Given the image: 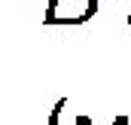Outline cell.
<instances>
[{
    "label": "cell",
    "instance_id": "cell-1",
    "mask_svg": "<svg viewBox=\"0 0 131 125\" xmlns=\"http://www.w3.org/2000/svg\"><path fill=\"white\" fill-rule=\"evenodd\" d=\"M98 12V0H49L43 22L46 25H82Z\"/></svg>",
    "mask_w": 131,
    "mask_h": 125
},
{
    "label": "cell",
    "instance_id": "cell-2",
    "mask_svg": "<svg viewBox=\"0 0 131 125\" xmlns=\"http://www.w3.org/2000/svg\"><path fill=\"white\" fill-rule=\"evenodd\" d=\"M64 107H67V98H61V101L55 104V110L49 113V122H46V125H58V116H61V110H64Z\"/></svg>",
    "mask_w": 131,
    "mask_h": 125
},
{
    "label": "cell",
    "instance_id": "cell-3",
    "mask_svg": "<svg viewBox=\"0 0 131 125\" xmlns=\"http://www.w3.org/2000/svg\"><path fill=\"white\" fill-rule=\"evenodd\" d=\"M73 125H92V119H89V116H76V122Z\"/></svg>",
    "mask_w": 131,
    "mask_h": 125
},
{
    "label": "cell",
    "instance_id": "cell-4",
    "mask_svg": "<svg viewBox=\"0 0 131 125\" xmlns=\"http://www.w3.org/2000/svg\"><path fill=\"white\" fill-rule=\"evenodd\" d=\"M128 25H131V3H128Z\"/></svg>",
    "mask_w": 131,
    "mask_h": 125
},
{
    "label": "cell",
    "instance_id": "cell-5",
    "mask_svg": "<svg viewBox=\"0 0 131 125\" xmlns=\"http://www.w3.org/2000/svg\"><path fill=\"white\" fill-rule=\"evenodd\" d=\"M122 125H128V119H125V116H122Z\"/></svg>",
    "mask_w": 131,
    "mask_h": 125
}]
</instances>
